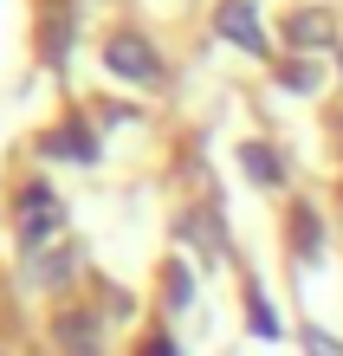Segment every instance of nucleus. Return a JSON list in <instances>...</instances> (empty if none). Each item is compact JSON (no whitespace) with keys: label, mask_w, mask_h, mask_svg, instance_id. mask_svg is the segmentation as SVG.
Here are the masks:
<instances>
[{"label":"nucleus","mask_w":343,"mask_h":356,"mask_svg":"<svg viewBox=\"0 0 343 356\" xmlns=\"http://www.w3.org/2000/svg\"><path fill=\"white\" fill-rule=\"evenodd\" d=\"M104 65H111L117 78H130V85H156V78H162L156 72V52H149L136 33H117L111 46H104Z\"/></svg>","instance_id":"1"},{"label":"nucleus","mask_w":343,"mask_h":356,"mask_svg":"<svg viewBox=\"0 0 343 356\" xmlns=\"http://www.w3.org/2000/svg\"><path fill=\"white\" fill-rule=\"evenodd\" d=\"M221 39H233V46H246V52H266L260 13H253L246 0H227V7H221Z\"/></svg>","instance_id":"2"},{"label":"nucleus","mask_w":343,"mask_h":356,"mask_svg":"<svg viewBox=\"0 0 343 356\" xmlns=\"http://www.w3.org/2000/svg\"><path fill=\"white\" fill-rule=\"evenodd\" d=\"M58 234V201L52 195H26L19 201V240L39 246V240H52Z\"/></svg>","instance_id":"3"},{"label":"nucleus","mask_w":343,"mask_h":356,"mask_svg":"<svg viewBox=\"0 0 343 356\" xmlns=\"http://www.w3.org/2000/svg\"><path fill=\"white\" fill-rule=\"evenodd\" d=\"M330 13H298L292 19V46H330Z\"/></svg>","instance_id":"4"},{"label":"nucleus","mask_w":343,"mask_h":356,"mask_svg":"<svg viewBox=\"0 0 343 356\" xmlns=\"http://www.w3.org/2000/svg\"><path fill=\"white\" fill-rule=\"evenodd\" d=\"M240 169H246L253 181H278V156L266 149V143H246V149H240Z\"/></svg>","instance_id":"5"},{"label":"nucleus","mask_w":343,"mask_h":356,"mask_svg":"<svg viewBox=\"0 0 343 356\" xmlns=\"http://www.w3.org/2000/svg\"><path fill=\"white\" fill-rule=\"evenodd\" d=\"M65 266H72L65 253H46V259H39V253H33V266H26V272H33V279H39V285H58V279H65Z\"/></svg>","instance_id":"6"},{"label":"nucleus","mask_w":343,"mask_h":356,"mask_svg":"<svg viewBox=\"0 0 343 356\" xmlns=\"http://www.w3.org/2000/svg\"><path fill=\"white\" fill-rule=\"evenodd\" d=\"M58 337H65L72 356H97V343H84V318H65V324H58Z\"/></svg>","instance_id":"7"},{"label":"nucleus","mask_w":343,"mask_h":356,"mask_svg":"<svg viewBox=\"0 0 343 356\" xmlns=\"http://www.w3.org/2000/svg\"><path fill=\"white\" fill-rule=\"evenodd\" d=\"M46 156H91V136H46Z\"/></svg>","instance_id":"8"},{"label":"nucleus","mask_w":343,"mask_h":356,"mask_svg":"<svg viewBox=\"0 0 343 356\" xmlns=\"http://www.w3.org/2000/svg\"><path fill=\"white\" fill-rule=\"evenodd\" d=\"M253 330H260V337H278V318H272V305L260 291H253Z\"/></svg>","instance_id":"9"},{"label":"nucleus","mask_w":343,"mask_h":356,"mask_svg":"<svg viewBox=\"0 0 343 356\" xmlns=\"http://www.w3.org/2000/svg\"><path fill=\"white\" fill-rule=\"evenodd\" d=\"M305 350L311 356H343V343L330 337V330H305Z\"/></svg>","instance_id":"10"},{"label":"nucleus","mask_w":343,"mask_h":356,"mask_svg":"<svg viewBox=\"0 0 343 356\" xmlns=\"http://www.w3.org/2000/svg\"><path fill=\"white\" fill-rule=\"evenodd\" d=\"M292 227H298V246H305V253H317V220H311V214H298Z\"/></svg>","instance_id":"11"},{"label":"nucleus","mask_w":343,"mask_h":356,"mask_svg":"<svg viewBox=\"0 0 343 356\" xmlns=\"http://www.w3.org/2000/svg\"><path fill=\"white\" fill-rule=\"evenodd\" d=\"M285 85H292V91H311L317 78H311V65H292V72H285Z\"/></svg>","instance_id":"12"},{"label":"nucleus","mask_w":343,"mask_h":356,"mask_svg":"<svg viewBox=\"0 0 343 356\" xmlns=\"http://www.w3.org/2000/svg\"><path fill=\"white\" fill-rule=\"evenodd\" d=\"M136 356H175V343H168V337H149V343H143Z\"/></svg>","instance_id":"13"}]
</instances>
